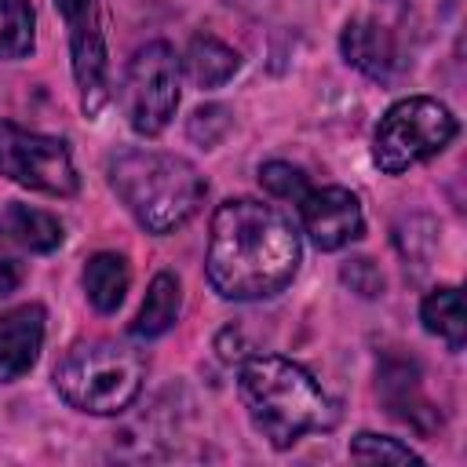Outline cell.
Wrapping results in <instances>:
<instances>
[{
	"label": "cell",
	"instance_id": "cell-3",
	"mask_svg": "<svg viewBox=\"0 0 467 467\" xmlns=\"http://www.w3.org/2000/svg\"><path fill=\"white\" fill-rule=\"evenodd\" d=\"M106 182L131 212V219L157 237L186 226L208 197L204 175L186 157L142 146H124L109 153Z\"/></svg>",
	"mask_w": 467,
	"mask_h": 467
},
{
	"label": "cell",
	"instance_id": "cell-7",
	"mask_svg": "<svg viewBox=\"0 0 467 467\" xmlns=\"http://www.w3.org/2000/svg\"><path fill=\"white\" fill-rule=\"evenodd\" d=\"M0 175L47 197H73L80 186L62 139L18 128L11 120H0Z\"/></svg>",
	"mask_w": 467,
	"mask_h": 467
},
{
	"label": "cell",
	"instance_id": "cell-8",
	"mask_svg": "<svg viewBox=\"0 0 467 467\" xmlns=\"http://www.w3.org/2000/svg\"><path fill=\"white\" fill-rule=\"evenodd\" d=\"M66 36H69V66L80 95V109L88 117H99L106 106V36H102V11L99 0H55Z\"/></svg>",
	"mask_w": 467,
	"mask_h": 467
},
{
	"label": "cell",
	"instance_id": "cell-13",
	"mask_svg": "<svg viewBox=\"0 0 467 467\" xmlns=\"http://www.w3.org/2000/svg\"><path fill=\"white\" fill-rule=\"evenodd\" d=\"M0 234L22 248V252H55L62 244V223L51 215V212H40V208H29V204H18L11 201L0 215Z\"/></svg>",
	"mask_w": 467,
	"mask_h": 467
},
{
	"label": "cell",
	"instance_id": "cell-17",
	"mask_svg": "<svg viewBox=\"0 0 467 467\" xmlns=\"http://www.w3.org/2000/svg\"><path fill=\"white\" fill-rule=\"evenodd\" d=\"M420 321H423V328L431 336L445 339V347L452 354L463 350V343H467V317H463V296H460L456 285H441V288L427 292L423 303H420Z\"/></svg>",
	"mask_w": 467,
	"mask_h": 467
},
{
	"label": "cell",
	"instance_id": "cell-2",
	"mask_svg": "<svg viewBox=\"0 0 467 467\" xmlns=\"http://www.w3.org/2000/svg\"><path fill=\"white\" fill-rule=\"evenodd\" d=\"M237 394L252 427L274 449H292L303 434H321L339 423V409L317 379L281 354H248L237 372Z\"/></svg>",
	"mask_w": 467,
	"mask_h": 467
},
{
	"label": "cell",
	"instance_id": "cell-19",
	"mask_svg": "<svg viewBox=\"0 0 467 467\" xmlns=\"http://www.w3.org/2000/svg\"><path fill=\"white\" fill-rule=\"evenodd\" d=\"M350 460H358V463H423V456L416 449H409L405 441L372 434V431H361L350 438Z\"/></svg>",
	"mask_w": 467,
	"mask_h": 467
},
{
	"label": "cell",
	"instance_id": "cell-4",
	"mask_svg": "<svg viewBox=\"0 0 467 467\" xmlns=\"http://www.w3.org/2000/svg\"><path fill=\"white\" fill-rule=\"evenodd\" d=\"M146 379V354L124 339H80L55 365L58 398L88 416H117L131 409Z\"/></svg>",
	"mask_w": 467,
	"mask_h": 467
},
{
	"label": "cell",
	"instance_id": "cell-16",
	"mask_svg": "<svg viewBox=\"0 0 467 467\" xmlns=\"http://www.w3.org/2000/svg\"><path fill=\"white\" fill-rule=\"evenodd\" d=\"M182 69H186V77L197 88H219V84H226L241 69V55L230 44H223L219 36L201 33V36L190 40L186 58H182Z\"/></svg>",
	"mask_w": 467,
	"mask_h": 467
},
{
	"label": "cell",
	"instance_id": "cell-6",
	"mask_svg": "<svg viewBox=\"0 0 467 467\" xmlns=\"http://www.w3.org/2000/svg\"><path fill=\"white\" fill-rule=\"evenodd\" d=\"M179 77H182V62L164 40H150L128 58L117 102L131 131L153 139L171 124L179 106Z\"/></svg>",
	"mask_w": 467,
	"mask_h": 467
},
{
	"label": "cell",
	"instance_id": "cell-20",
	"mask_svg": "<svg viewBox=\"0 0 467 467\" xmlns=\"http://www.w3.org/2000/svg\"><path fill=\"white\" fill-rule=\"evenodd\" d=\"M259 182L270 197H281V201H299L306 190H310V179L303 168L288 164V161H266L259 168Z\"/></svg>",
	"mask_w": 467,
	"mask_h": 467
},
{
	"label": "cell",
	"instance_id": "cell-11",
	"mask_svg": "<svg viewBox=\"0 0 467 467\" xmlns=\"http://www.w3.org/2000/svg\"><path fill=\"white\" fill-rule=\"evenodd\" d=\"M339 51L347 66H354L372 80H390L401 69L398 36L376 18H350L339 33Z\"/></svg>",
	"mask_w": 467,
	"mask_h": 467
},
{
	"label": "cell",
	"instance_id": "cell-18",
	"mask_svg": "<svg viewBox=\"0 0 467 467\" xmlns=\"http://www.w3.org/2000/svg\"><path fill=\"white\" fill-rule=\"evenodd\" d=\"M33 4L29 0H0V58L15 62L33 55Z\"/></svg>",
	"mask_w": 467,
	"mask_h": 467
},
{
	"label": "cell",
	"instance_id": "cell-23",
	"mask_svg": "<svg viewBox=\"0 0 467 467\" xmlns=\"http://www.w3.org/2000/svg\"><path fill=\"white\" fill-rule=\"evenodd\" d=\"M11 248H15V244L0 234V299L11 296V292L22 285V259H18Z\"/></svg>",
	"mask_w": 467,
	"mask_h": 467
},
{
	"label": "cell",
	"instance_id": "cell-22",
	"mask_svg": "<svg viewBox=\"0 0 467 467\" xmlns=\"http://www.w3.org/2000/svg\"><path fill=\"white\" fill-rule=\"evenodd\" d=\"M339 277L350 285V292H358V296H365V299H376V296L383 292V274H379V266H376L372 259H365V255L347 259L343 270H339Z\"/></svg>",
	"mask_w": 467,
	"mask_h": 467
},
{
	"label": "cell",
	"instance_id": "cell-1",
	"mask_svg": "<svg viewBox=\"0 0 467 467\" xmlns=\"http://www.w3.org/2000/svg\"><path fill=\"white\" fill-rule=\"evenodd\" d=\"M299 234L274 204L230 197L215 208L204 274L223 299L255 303L285 292L299 270Z\"/></svg>",
	"mask_w": 467,
	"mask_h": 467
},
{
	"label": "cell",
	"instance_id": "cell-9",
	"mask_svg": "<svg viewBox=\"0 0 467 467\" xmlns=\"http://www.w3.org/2000/svg\"><path fill=\"white\" fill-rule=\"evenodd\" d=\"M296 208H299V219H303V234L321 252H339V248H347L350 241H358L365 234L361 201L347 186H321V190L310 186L296 201Z\"/></svg>",
	"mask_w": 467,
	"mask_h": 467
},
{
	"label": "cell",
	"instance_id": "cell-10",
	"mask_svg": "<svg viewBox=\"0 0 467 467\" xmlns=\"http://www.w3.org/2000/svg\"><path fill=\"white\" fill-rule=\"evenodd\" d=\"M44 306L40 303H22L0 314V383L22 379L44 347Z\"/></svg>",
	"mask_w": 467,
	"mask_h": 467
},
{
	"label": "cell",
	"instance_id": "cell-5",
	"mask_svg": "<svg viewBox=\"0 0 467 467\" xmlns=\"http://www.w3.org/2000/svg\"><path fill=\"white\" fill-rule=\"evenodd\" d=\"M456 131L460 124L445 102L427 95H409L379 117L372 135V164L383 175H401L412 164L441 153L456 139Z\"/></svg>",
	"mask_w": 467,
	"mask_h": 467
},
{
	"label": "cell",
	"instance_id": "cell-15",
	"mask_svg": "<svg viewBox=\"0 0 467 467\" xmlns=\"http://www.w3.org/2000/svg\"><path fill=\"white\" fill-rule=\"evenodd\" d=\"M179 306H182V288H179V277L171 270H161L153 274L150 288H146V299L131 321V336L135 339H157L164 336L175 321H179Z\"/></svg>",
	"mask_w": 467,
	"mask_h": 467
},
{
	"label": "cell",
	"instance_id": "cell-12",
	"mask_svg": "<svg viewBox=\"0 0 467 467\" xmlns=\"http://www.w3.org/2000/svg\"><path fill=\"white\" fill-rule=\"evenodd\" d=\"M379 394L390 409V416H398L401 423H409L420 434H431L438 427V412L431 409V401L420 394V372L412 361L394 358L379 368Z\"/></svg>",
	"mask_w": 467,
	"mask_h": 467
},
{
	"label": "cell",
	"instance_id": "cell-21",
	"mask_svg": "<svg viewBox=\"0 0 467 467\" xmlns=\"http://www.w3.org/2000/svg\"><path fill=\"white\" fill-rule=\"evenodd\" d=\"M230 109L226 106H219V102H212V106H201V109H193V117H190V124H186V135L201 146V150H212V146H219L223 142V135L230 131Z\"/></svg>",
	"mask_w": 467,
	"mask_h": 467
},
{
	"label": "cell",
	"instance_id": "cell-14",
	"mask_svg": "<svg viewBox=\"0 0 467 467\" xmlns=\"http://www.w3.org/2000/svg\"><path fill=\"white\" fill-rule=\"evenodd\" d=\"M84 296L88 303L99 310V314H113L120 303H124V292L131 285V270H128V259L120 252H95L88 263H84Z\"/></svg>",
	"mask_w": 467,
	"mask_h": 467
}]
</instances>
